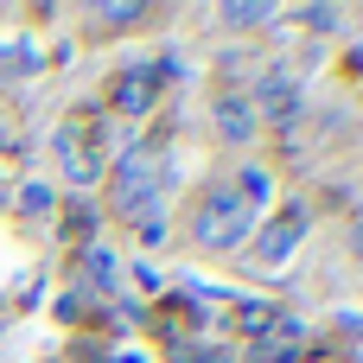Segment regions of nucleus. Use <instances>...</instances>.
<instances>
[{
  "mask_svg": "<svg viewBox=\"0 0 363 363\" xmlns=\"http://www.w3.org/2000/svg\"><path fill=\"white\" fill-rule=\"evenodd\" d=\"M166 185H172V153H166L160 140H134V147L115 160V172H108V204H115V217L153 223Z\"/></svg>",
  "mask_w": 363,
  "mask_h": 363,
  "instance_id": "f257e3e1",
  "label": "nucleus"
},
{
  "mask_svg": "<svg viewBox=\"0 0 363 363\" xmlns=\"http://www.w3.org/2000/svg\"><path fill=\"white\" fill-rule=\"evenodd\" d=\"M249 236H255V211H249V198H242L236 185H217V191L198 198V211H191V242H198L204 255H236Z\"/></svg>",
  "mask_w": 363,
  "mask_h": 363,
  "instance_id": "f03ea898",
  "label": "nucleus"
},
{
  "mask_svg": "<svg viewBox=\"0 0 363 363\" xmlns=\"http://www.w3.org/2000/svg\"><path fill=\"white\" fill-rule=\"evenodd\" d=\"M211 121H217V140H230V147H249V140L262 134V115H255L249 89H217Z\"/></svg>",
  "mask_w": 363,
  "mask_h": 363,
  "instance_id": "7ed1b4c3",
  "label": "nucleus"
},
{
  "mask_svg": "<svg viewBox=\"0 0 363 363\" xmlns=\"http://www.w3.org/2000/svg\"><path fill=\"white\" fill-rule=\"evenodd\" d=\"M249 102H255V115L274 121V128H294V121H300V83H294L287 70H268L262 89H249Z\"/></svg>",
  "mask_w": 363,
  "mask_h": 363,
  "instance_id": "20e7f679",
  "label": "nucleus"
},
{
  "mask_svg": "<svg viewBox=\"0 0 363 363\" xmlns=\"http://www.w3.org/2000/svg\"><path fill=\"white\" fill-rule=\"evenodd\" d=\"M300 236H306V211L300 204H287L274 223H268V236L255 242V255H262V268H274V262H287L294 249H300Z\"/></svg>",
  "mask_w": 363,
  "mask_h": 363,
  "instance_id": "39448f33",
  "label": "nucleus"
},
{
  "mask_svg": "<svg viewBox=\"0 0 363 363\" xmlns=\"http://www.w3.org/2000/svg\"><path fill=\"white\" fill-rule=\"evenodd\" d=\"M153 77H160V64H134V70L121 77V89H115V108H128V115H140V108L153 102Z\"/></svg>",
  "mask_w": 363,
  "mask_h": 363,
  "instance_id": "423d86ee",
  "label": "nucleus"
},
{
  "mask_svg": "<svg viewBox=\"0 0 363 363\" xmlns=\"http://www.w3.org/2000/svg\"><path fill=\"white\" fill-rule=\"evenodd\" d=\"M57 160L70 166V179H77V185H89V179H96V160L83 153V134H77V128H70V134H57Z\"/></svg>",
  "mask_w": 363,
  "mask_h": 363,
  "instance_id": "0eeeda50",
  "label": "nucleus"
},
{
  "mask_svg": "<svg viewBox=\"0 0 363 363\" xmlns=\"http://www.w3.org/2000/svg\"><path fill=\"white\" fill-rule=\"evenodd\" d=\"M217 19H223V26H268V19H274V6H223Z\"/></svg>",
  "mask_w": 363,
  "mask_h": 363,
  "instance_id": "6e6552de",
  "label": "nucleus"
},
{
  "mask_svg": "<svg viewBox=\"0 0 363 363\" xmlns=\"http://www.w3.org/2000/svg\"><path fill=\"white\" fill-rule=\"evenodd\" d=\"M89 281H96V287L115 281V255H108V249H89Z\"/></svg>",
  "mask_w": 363,
  "mask_h": 363,
  "instance_id": "1a4fd4ad",
  "label": "nucleus"
},
{
  "mask_svg": "<svg viewBox=\"0 0 363 363\" xmlns=\"http://www.w3.org/2000/svg\"><path fill=\"white\" fill-rule=\"evenodd\" d=\"M96 19H102V26H128V19H140V6H102Z\"/></svg>",
  "mask_w": 363,
  "mask_h": 363,
  "instance_id": "9d476101",
  "label": "nucleus"
},
{
  "mask_svg": "<svg viewBox=\"0 0 363 363\" xmlns=\"http://www.w3.org/2000/svg\"><path fill=\"white\" fill-rule=\"evenodd\" d=\"M357 255H363V230H357Z\"/></svg>",
  "mask_w": 363,
  "mask_h": 363,
  "instance_id": "9b49d317",
  "label": "nucleus"
}]
</instances>
